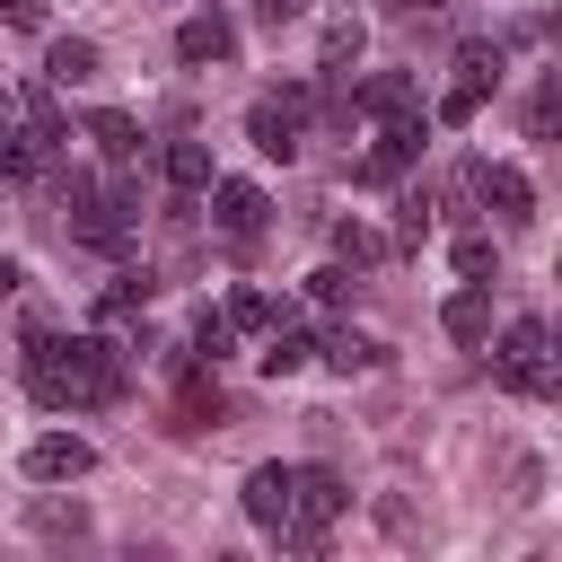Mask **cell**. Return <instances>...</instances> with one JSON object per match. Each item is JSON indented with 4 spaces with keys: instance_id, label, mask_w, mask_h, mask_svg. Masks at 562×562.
Returning a JSON list of instances; mask_svg holds the SVG:
<instances>
[{
    "instance_id": "obj_1",
    "label": "cell",
    "mask_w": 562,
    "mask_h": 562,
    "mask_svg": "<svg viewBox=\"0 0 562 562\" xmlns=\"http://www.w3.org/2000/svg\"><path fill=\"white\" fill-rule=\"evenodd\" d=\"M123 386H132V360L105 325L97 334H53L44 316H26V395L44 413H97Z\"/></svg>"
},
{
    "instance_id": "obj_2",
    "label": "cell",
    "mask_w": 562,
    "mask_h": 562,
    "mask_svg": "<svg viewBox=\"0 0 562 562\" xmlns=\"http://www.w3.org/2000/svg\"><path fill=\"white\" fill-rule=\"evenodd\" d=\"M61 211H70V237H79V246H97V255H123V246H132V211H140V193H132V184L70 176Z\"/></svg>"
},
{
    "instance_id": "obj_3",
    "label": "cell",
    "mask_w": 562,
    "mask_h": 562,
    "mask_svg": "<svg viewBox=\"0 0 562 562\" xmlns=\"http://www.w3.org/2000/svg\"><path fill=\"white\" fill-rule=\"evenodd\" d=\"M492 378H501L509 395H527V404L553 395V334H544V316H509V325H501V342H492Z\"/></svg>"
},
{
    "instance_id": "obj_4",
    "label": "cell",
    "mask_w": 562,
    "mask_h": 562,
    "mask_svg": "<svg viewBox=\"0 0 562 562\" xmlns=\"http://www.w3.org/2000/svg\"><path fill=\"white\" fill-rule=\"evenodd\" d=\"M351 509V483L334 474V465H299L290 474V518H281V544L290 553H316L325 544V527Z\"/></svg>"
},
{
    "instance_id": "obj_5",
    "label": "cell",
    "mask_w": 562,
    "mask_h": 562,
    "mask_svg": "<svg viewBox=\"0 0 562 562\" xmlns=\"http://www.w3.org/2000/svg\"><path fill=\"white\" fill-rule=\"evenodd\" d=\"M307 114H316V88H307V79H281V88H263V97L246 105V140H255L263 158H299V149H307Z\"/></svg>"
},
{
    "instance_id": "obj_6",
    "label": "cell",
    "mask_w": 562,
    "mask_h": 562,
    "mask_svg": "<svg viewBox=\"0 0 562 562\" xmlns=\"http://www.w3.org/2000/svg\"><path fill=\"white\" fill-rule=\"evenodd\" d=\"M44 167H53V149L35 132V88H0V184H26Z\"/></svg>"
},
{
    "instance_id": "obj_7",
    "label": "cell",
    "mask_w": 562,
    "mask_h": 562,
    "mask_svg": "<svg viewBox=\"0 0 562 562\" xmlns=\"http://www.w3.org/2000/svg\"><path fill=\"white\" fill-rule=\"evenodd\" d=\"M211 193V228L246 255V246H263V228H272V202H263V184H246V176H211L202 184Z\"/></svg>"
},
{
    "instance_id": "obj_8",
    "label": "cell",
    "mask_w": 562,
    "mask_h": 562,
    "mask_svg": "<svg viewBox=\"0 0 562 562\" xmlns=\"http://www.w3.org/2000/svg\"><path fill=\"white\" fill-rule=\"evenodd\" d=\"M465 184H474V202H483L509 237H518V228H536V184H527V167H509V158H501V167H492V158H474V167H465Z\"/></svg>"
},
{
    "instance_id": "obj_9",
    "label": "cell",
    "mask_w": 562,
    "mask_h": 562,
    "mask_svg": "<svg viewBox=\"0 0 562 562\" xmlns=\"http://www.w3.org/2000/svg\"><path fill=\"white\" fill-rule=\"evenodd\" d=\"M492 88H501V44H483V35H474V44H457V88L439 97V123H474Z\"/></svg>"
},
{
    "instance_id": "obj_10",
    "label": "cell",
    "mask_w": 562,
    "mask_h": 562,
    "mask_svg": "<svg viewBox=\"0 0 562 562\" xmlns=\"http://www.w3.org/2000/svg\"><path fill=\"white\" fill-rule=\"evenodd\" d=\"M176 61H184V70H220V61H237V18H228V9H193V18L176 26Z\"/></svg>"
},
{
    "instance_id": "obj_11",
    "label": "cell",
    "mask_w": 562,
    "mask_h": 562,
    "mask_svg": "<svg viewBox=\"0 0 562 562\" xmlns=\"http://www.w3.org/2000/svg\"><path fill=\"white\" fill-rule=\"evenodd\" d=\"M422 140H430V114H395V123L369 140V158H360V184H395V176L422 158Z\"/></svg>"
},
{
    "instance_id": "obj_12",
    "label": "cell",
    "mask_w": 562,
    "mask_h": 562,
    "mask_svg": "<svg viewBox=\"0 0 562 562\" xmlns=\"http://www.w3.org/2000/svg\"><path fill=\"white\" fill-rule=\"evenodd\" d=\"M26 474H35V483H79V474H97V448H88L79 430H44V439L26 448Z\"/></svg>"
},
{
    "instance_id": "obj_13",
    "label": "cell",
    "mask_w": 562,
    "mask_h": 562,
    "mask_svg": "<svg viewBox=\"0 0 562 562\" xmlns=\"http://www.w3.org/2000/svg\"><path fill=\"white\" fill-rule=\"evenodd\" d=\"M360 44H369V18H360V9H334V18H325V53H316V79H351Z\"/></svg>"
},
{
    "instance_id": "obj_14",
    "label": "cell",
    "mask_w": 562,
    "mask_h": 562,
    "mask_svg": "<svg viewBox=\"0 0 562 562\" xmlns=\"http://www.w3.org/2000/svg\"><path fill=\"white\" fill-rule=\"evenodd\" d=\"M97 70H105V53H97L88 35H53V44H44V88H88Z\"/></svg>"
},
{
    "instance_id": "obj_15",
    "label": "cell",
    "mask_w": 562,
    "mask_h": 562,
    "mask_svg": "<svg viewBox=\"0 0 562 562\" xmlns=\"http://www.w3.org/2000/svg\"><path fill=\"white\" fill-rule=\"evenodd\" d=\"M290 474H299V465H255V474H246V518H255L263 536H281V518H290Z\"/></svg>"
},
{
    "instance_id": "obj_16",
    "label": "cell",
    "mask_w": 562,
    "mask_h": 562,
    "mask_svg": "<svg viewBox=\"0 0 562 562\" xmlns=\"http://www.w3.org/2000/svg\"><path fill=\"white\" fill-rule=\"evenodd\" d=\"M351 105H369V114H386V123H395V114H422V79H413V70H378V79L351 88Z\"/></svg>"
},
{
    "instance_id": "obj_17",
    "label": "cell",
    "mask_w": 562,
    "mask_h": 562,
    "mask_svg": "<svg viewBox=\"0 0 562 562\" xmlns=\"http://www.w3.org/2000/svg\"><path fill=\"white\" fill-rule=\"evenodd\" d=\"M439 325H448V342H492V290L465 281V290L439 307Z\"/></svg>"
},
{
    "instance_id": "obj_18",
    "label": "cell",
    "mask_w": 562,
    "mask_h": 562,
    "mask_svg": "<svg viewBox=\"0 0 562 562\" xmlns=\"http://www.w3.org/2000/svg\"><path fill=\"white\" fill-rule=\"evenodd\" d=\"M158 176H167V193H176V202H193V193L211 184V149H202V140H167Z\"/></svg>"
},
{
    "instance_id": "obj_19",
    "label": "cell",
    "mask_w": 562,
    "mask_h": 562,
    "mask_svg": "<svg viewBox=\"0 0 562 562\" xmlns=\"http://www.w3.org/2000/svg\"><path fill=\"white\" fill-rule=\"evenodd\" d=\"M149 290H158L149 272H114V281L97 290V325H105V334H114V325H132V316L149 307Z\"/></svg>"
},
{
    "instance_id": "obj_20",
    "label": "cell",
    "mask_w": 562,
    "mask_h": 562,
    "mask_svg": "<svg viewBox=\"0 0 562 562\" xmlns=\"http://www.w3.org/2000/svg\"><path fill=\"white\" fill-rule=\"evenodd\" d=\"M316 360H334V369L351 378V369H386V342H378V334H360V325H334V334L316 342Z\"/></svg>"
},
{
    "instance_id": "obj_21",
    "label": "cell",
    "mask_w": 562,
    "mask_h": 562,
    "mask_svg": "<svg viewBox=\"0 0 562 562\" xmlns=\"http://www.w3.org/2000/svg\"><path fill=\"white\" fill-rule=\"evenodd\" d=\"M255 360H263V378H299V369L316 360V334H299V325L281 316V325L263 334V351H255Z\"/></svg>"
},
{
    "instance_id": "obj_22",
    "label": "cell",
    "mask_w": 562,
    "mask_h": 562,
    "mask_svg": "<svg viewBox=\"0 0 562 562\" xmlns=\"http://www.w3.org/2000/svg\"><path fill=\"white\" fill-rule=\"evenodd\" d=\"M88 140H97L114 167H132V158H140V123H132L123 105H97V114H88Z\"/></svg>"
},
{
    "instance_id": "obj_23",
    "label": "cell",
    "mask_w": 562,
    "mask_h": 562,
    "mask_svg": "<svg viewBox=\"0 0 562 562\" xmlns=\"http://www.w3.org/2000/svg\"><path fill=\"white\" fill-rule=\"evenodd\" d=\"M220 316H228L237 334H272V325L290 316V299H272V290H255V281H246V290H228V307H220Z\"/></svg>"
},
{
    "instance_id": "obj_24",
    "label": "cell",
    "mask_w": 562,
    "mask_h": 562,
    "mask_svg": "<svg viewBox=\"0 0 562 562\" xmlns=\"http://www.w3.org/2000/svg\"><path fill=\"white\" fill-rule=\"evenodd\" d=\"M220 422V386L202 360H184V395H176V430H211Z\"/></svg>"
},
{
    "instance_id": "obj_25",
    "label": "cell",
    "mask_w": 562,
    "mask_h": 562,
    "mask_svg": "<svg viewBox=\"0 0 562 562\" xmlns=\"http://www.w3.org/2000/svg\"><path fill=\"white\" fill-rule=\"evenodd\" d=\"M228 342H237V325H228L220 307H202V316H193V360H202V369H220V360H228Z\"/></svg>"
},
{
    "instance_id": "obj_26",
    "label": "cell",
    "mask_w": 562,
    "mask_h": 562,
    "mask_svg": "<svg viewBox=\"0 0 562 562\" xmlns=\"http://www.w3.org/2000/svg\"><path fill=\"white\" fill-rule=\"evenodd\" d=\"M334 255L360 272V263H378V255H386V237H378V228H360V220H342V228H334Z\"/></svg>"
},
{
    "instance_id": "obj_27",
    "label": "cell",
    "mask_w": 562,
    "mask_h": 562,
    "mask_svg": "<svg viewBox=\"0 0 562 562\" xmlns=\"http://www.w3.org/2000/svg\"><path fill=\"white\" fill-rule=\"evenodd\" d=\"M307 299H316V307H342V299H351V263H342V255L316 263V272H307Z\"/></svg>"
},
{
    "instance_id": "obj_28",
    "label": "cell",
    "mask_w": 562,
    "mask_h": 562,
    "mask_svg": "<svg viewBox=\"0 0 562 562\" xmlns=\"http://www.w3.org/2000/svg\"><path fill=\"white\" fill-rule=\"evenodd\" d=\"M35 527L44 536H88V509L79 501H35Z\"/></svg>"
},
{
    "instance_id": "obj_29",
    "label": "cell",
    "mask_w": 562,
    "mask_h": 562,
    "mask_svg": "<svg viewBox=\"0 0 562 562\" xmlns=\"http://www.w3.org/2000/svg\"><path fill=\"white\" fill-rule=\"evenodd\" d=\"M457 272H465V281H492V272H501L492 237H457Z\"/></svg>"
},
{
    "instance_id": "obj_30",
    "label": "cell",
    "mask_w": 562,
    "mask_h": 562,
    "mask_svg": "<svg viewBox=\"0 0 562 562\" xmlns=\"http://www.w3.org/2000/svg\"><path fill=\"white\" fill-rule=\"evenodd\" d=\"M430 237V193H404V220H395V246H422Z\"/></svg>"
},
{
    "instance_id": "obj_31",
    "label": "cell",
    "mask_w": 562,
    "mask_h": 562,
    "mask_svg": "<svg viewBox=\"0 0 562 562\" xmlns=\"http://www.w3.org/2000/svg\"><path fill=\"white\" fill-rule=\"evenodd\" d=\"M553 114H562V88L544 79V88H536V105H527V132H536V140H553Z\"/></svg>"
},
{
    "instance_id": "obj_32",
    "label": "cell",
    "mask_w": 562,
    "mask_h": 562,
    "mask_svg": "<svg viewBox=\"0 0 562 562\" xmlns=\"http://www.w3.org/2000/svg\"><path fill=\"white\" fill-rule=\"evenodd\" d=\"M0 26H18V35H44V0H0Z\"/></svg>"
},
{
    "instance_id": "obj_33",
    "label": "cell",
    "mask_w": 562,
    "mask_h": 562,
    "mask_svg": "<svg viewBox=\"0 0 562 562\" xmlns=\"http://www.w3.org/2000/svg\"><path fill=\"white\" fill-rule=\"evenodd\" d=\"M299 9H307V0H255V26H272V35H281Z\"/></svg>"
},
{
    "instance_id": "obj_34",
    "label": "cell",
    "mask_w": 562,
    "mask_h": 562,
    "mask_svg": "<svg viewBox=\"0 0 562 562\" xmlns=\"http://www.w3.org/2000/svg\"><path fill=\"white\" fill-rule=\"evenodd\" d=\"M18 290H26V263H18V255H0V299H18Z\"/></svg>"
},
{
    "instance_id": "obj_35",
    "label": "cell",
    "mask_w": 562,
    "mask_h": 562,
    "mask_svg": "<svg viewBox=\"0 0 562 562\" xmlns=\"http://www.w3.org/2000/svg\"><path fill=\"white\" fill-rule=\"evenodd\" d=\"M386 9H395V18H439L448 0H386Z\"/></svg>"
}]
</instances>
